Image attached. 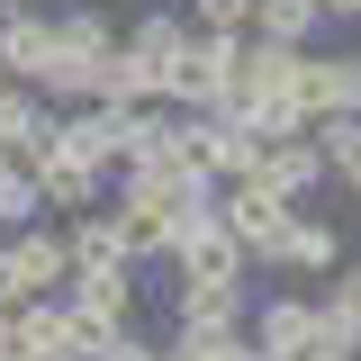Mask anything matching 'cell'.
<instances>
[{
	"label": "cell",
	"mask_w": 361,
	"mask_h": 361,
	"mask_svg": "<svg viewBox=\"0 0 361 361\" xmlns=\"http://www.w3.org/2000/svg\"><path fill=\"white\" fill-rule=\"evenodd\" d=\"M316 361H343V353H316Z\"/></svg>",
	"instance_id": "22"
},
{
	"label": "cell",
	"mask_w": 361,
	"mask_h": 361,
	"mask_svg": "<svg viewBox=\"0 0 361 361\" xmlns=\"http://www.w3.org/2000/svg\"><path fill=\"white\" fill-rule=\"evenodd\" d=\"M262 334H271V361H298V353H316V343H325V316H307V307H271Z\"/></svg>",
	"instance_id": "5"
},
{
	"label": "cell",
	"mask_w": 361,
	"mask_h": 361,
	"mask_svg": "<svg viewBox=\"0 0 361 361\" xmlns=\"http://www.w3.org/2000/svg\"><path fill=\"white\" fill-rule=\"evenodd\" d=\"M127 307H135L127 271H82V316H99V325L118 334V325H127Z\"/></svg>",
	"instance_id": "7"
},
{
	"label": "cell",
	"mask_w": 361,
	"mask_h": 361,
	"mask_svg": "<svg viewBox=\"0 0 361 361\" xmlns=\"http://www.w3.org/2000/svg\"><path fill=\"white\" fill-rule=\"evenodd\" d=\"M37 190H45V199H63V208H82V199H90V163H73V154H45Z\"/></svg>",
	"instance_id": "12"
},
{
	"label": "cell",
	"mask_w": 361,
	"mask_h": 361,
	"mask_svg": "<svg viewBox=\"0 0 361 361\" xmlns=\"http://www.w3.org/2000/svg\"><path fill=\"white\" fill-rule=\"evenodd\" d=\"M127 253V226H82V244H73V271H118Z\"/></svg>",
	"instance_id": "13"
},
{
	"label": "cell",
	"mask_w": 361,
	"mask_h": 361,
	"mask_svg": "<svg viewBox=\"0 0 361 361\" xmlns=\"http://www.w3.org/2000/svg\"><path fill=\"white\" fill-rule=\"evenodd\" d=\"M325 127H334V135H325V163L361 190V118H325Z\"/></svg>",
	"instance_id": "15"
},
{
	"label": "cell",
	"mask_w": 361,
	"mask_h": 361,
	"mask_svg": "<svg viewBox=\"0 0 361 361\" xmlns=\"http://www.w3.org/2000/svg\"><path fill=\"white\" fill-rule=\"evenodd\" d=\"M0 145L9 154H54V135H45V118L18 99V90H0Z\"/></svg>",
	"instance_id": "8"
},
{
	"label": "cell",
	"mask_w": 361,
	"mask_h": 361,
	"mask_svg": "<svg viewBox=\"0 0 361 361\" xmlns=\"http://www.w3.org/2000/svg\"><path fill=\"white\" fill-rule=\"evenodd\" d=\"M280 253H289L298 271H325V262H334V235H325V226H289V235H280Z\"/></svg>",
	"instance_id": "16"
},
{
	"label": "cell",
	"mask_w": 361,
	"mask_h": 361,
	"mask_svg": "<svg viewBox=\"0 0 361 361\" xmlns=\"http://www.w3.org/2000/svg\"><path fill=\"white\" fill-rule=\"evenodd\" d=\"M235 63H244V45H226V27L217 37H180V54H172V73H163V90H180V99H235Z\"/></svg>",
	"instance_id": "1"
},
{
	"label": "cell",
	"mask_w": 361,
	"mask_h": 361,
	"mask_svg": "<svg viewBox=\"0 0 361 361\" xmlns=\"http://www.w3.org/2000/svg\"><path fill=\"white\" fill-rule=\"evenodd\" d=\"M9 262H18V289H54V280L73 271V262H63V244H45V235H27Z\"/></svg>",
	"instance_id": "11"
},
{
	"label": "cell",
	"mask_w": 361,
	"mask_h": 361,
	"mask_svg": "<svg viewBox=\"0 0 361 361\" xmlns=\"http://www.w3.org/2000/svg\"><path fill=\"white\" fill-rule=\"evenodd\" d=\"M244 9H253V0H199V18H208V27H235Z\"/></svg>",
	"instance_id": "18"
},
{
	"label": "cell",
	"mask_w": 361,
	"mask_h": 361,
	"mask_svg": "<svg viewBox=\"0 0 361 361\" xmlns=\"http://www.w3.org/2000/svg\"><path fill=\"white\" fill-rule=\"evenodd\" d=\"M54 154H73V163H109V154H118V109H99V118H73V127L54 135Z\"/></svg>",
	"instance_id": "6"
},
{
	"label": "cell",
	"mask_w": 361,
	"mask_h": 361,
	"mask_svg": "<svg viewBox=\"0 0 361 361\" xmlns=\"http://www.w3.org/2000/svg\"><path fill=\"white\" fill-rule=\"evenodd\" d=\"M316 9H334V18H361V0H316Z\"/></svg>",
	"instance_id": "21"
},
{
	"label": "cell",
	"mask_w": 361,
	"mask_h": 361,
	"mask_svg": "<svg viewBox=\"0 0 361 361\" xmlns=\"http://www.w3.org/2000/svg\"><path fill=\"white\" fill-rule=\"evenodd\" d=\"M37 199H45L37 180H27V172H9V163H0V217H27Z\"/></svg>",
	"instance_id": "17"
},
{
	"label": "cell",
	"mask_w": 361,
	"mask_h": 361,
	"mask_svg": "<svg viewBox=\"0 0 361 361\" xmlns=\"http://www.w3.org/2000/svg\"><path fill=\"white\" fill-rule=\"evenodd\" d=\"M226 217H235V244H280V235H289L280 190H271V180H244V190L226 199Z\"/></svg>",
	"instance_id": "3"
},
{
	"label": "cell",
	"mask_w": 361,
	"mask_h": 361,
	"mask_svg": "<svg viewBox=\"0 0 361 361\" xmlns=\"http://www.w3.org/2000/svg\"><path fill=\"white\" fill-rule=\"evenodd\" d=\"M0 9H9V0H0Z\"/></svg>",
	"instance_id": "23"
},
{
	"label": "cell",
	"mask_w": 361,
	"mask_h": 361,
	"mask_svg": "<svg viewBox=\"0 0 361 361\" xmlns=\"http://www.w3.org/2000/svg\"><path fill=\"white\" fill-rule=\"evenodd\" d=\"M253 18H262L271 45H298V37L316 27V0H253Z\"/></svg>",
	"instance_id": "10"
},
{
	"label": "cell",
	"mask_w": 361,
	"mask_h": 361,
	"mask_svg": "<svg viewBox=\"0 0 361 361\" xmlns=\"http://www.w3.org/2000/svg\"><path fill=\"white\" fill-rule=\"evenodd\" d=\"M307 118H361V54L307 63Z\"/></svg>",
	"instance_id": "2"
},
{
	"label": "cell",
	"mask_w": 361,
	"mask_h": 361,
	"mask_svg": "<svg viewBox=\"0 0 361 361\" xmlns=\"http://www.w3.org/2000/svg\"><path fill=\"white\" fill-rule=\"evenodd\" d=\"M127 54H145V63H163V73H172V54H180V18H145V27L127 37Z\"/></svg>",
	"instance_id": "14"
},
{
	"label": "cell",
	"mask_w": 361,
	"mask_h": 361,
	"mask_svg": "<svg viewBox=\"0 0 361 361\" xmlns=\"http://www.w3.org/2000/svg\"><path fill=\"white\" fill-rule=\"evenodd\" d=\"M99 361H154V353H145V343H109Z\"/></svg>",
	"instance_id": "20"
},
{
	"label": "cell",
	"mask_w": 361,
	"mask_h": 361,
	"mask_svg": "<svg viewBox=\"0 0 361 361\" xmlns=\"http://www.w3.org/2000/svg\"><path fill=\"white\" fill-rule=\"evenodd\" d=\"M54 54H63V37L45 18H0V73H54Z\"/></svg>",
	"instance_id": "4"
},
{
	"label": "cell",
	"mask_w": 361,
	"mask_h": 361,
	"mask_svg": "<svg viewBox=\"0 0 361 361\" xmlns=\"http://www.w3.org/2000/svg\"><path fill=\"white\" fill-rule=\"evenodd\" d=\"M9 298H27V289H18V262L0 253V307H9Z\"/></svg>",
	"instance_id": "19"
},
{
	"label": "cell",
	"mask_w": 361,
	"mask_h": 361,
	"mask_svg": "<svg viewBox=\"0 0 361 361\" xmlns=\"http://www.w3.org/2000/svg\"><path fill=\"white\" fill-rule=\"evenodd\" d=\"M316 172H325V154H307V145H280V154H262V163H253V180H271L280 199H289V190H307Z\"/></svg>",
	"instance_id": "9"
}]
</instances>
